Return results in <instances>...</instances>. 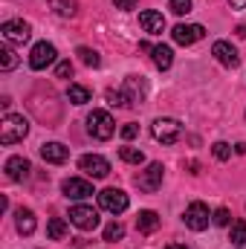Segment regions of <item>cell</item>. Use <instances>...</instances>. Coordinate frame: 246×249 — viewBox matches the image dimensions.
<instances>
[{"label":"cell","mask_w":246,"mask_h":249,"mask_svg":"<svg viewBox=\"0 0 246 249\" xmlns=\"http://www.w3.org/2000/svg\"><path fill=\"white\" fill-rule=\"evenodd\" d=\"M145 96H148V84L142 75H127L122 90H107V99L116 107H136L145 102Z\"/></svg>","instance_id":"6da1fadb"},{"label":"cell","mask_w":246,"mask_h":249,"mask_svg":"<svg viewBox=\"0 0 246 249\" xmlns=\"http://www.w3.org/2000/svg\"><path fill=\"white\" fill-rule=\"evenodd\" d=\"M26 133H29V122L23 116H18V113L3 116V122H0V142L3 145H15V142L26 139Z\"/></svg>","instance_id":"7a4b0ae2"},{"label":"cell","mask_w":246,"mask_h":249,"mask_svg":"<svg viewBox=\"0 0 246 249\" xmlns=\"http://www.w3.org/2000/svg\"><path fill=\"white\" fill-rule=\"evenodd\" d=\"M87 130H90L93 139H110L116 133V122L107 110H93L87 116Z\"/></svg>","instance_id":"3957f363"},{"label":"cell","mask_w":246,"mask_h":249,"mask_svg":"<svg viewBox=\"0 0 246 249\" xmlns=\"http://www.w3.org/2000/svg\"><path fill=\"white\" fill-rule=\"evenodd\" d=\"M151 133H154L157 142H162V145H174V142L183 136V124L177 122V119H165V116H159L157 122L151 124Z\"/></svg>","instance_id":"277c9868"},{"label":"cell","mask_w":246,"mask_h":249,"mask_svg":"<svg viewBox=\"0 0 246 249\" xmlns=\"http://www.w3.org/2000/svg\"><path fill=\"white\" fill-rule=\"evenodd\" d=\"M209 220H211V214H209V206L206 203H191V206H185L183 212V223L191 229V232H203V229H209Z\"/></svg>","instance_id":"5b68a950"},{"label":"cell","mask_w":246,"mask_h":249,"mask_svg":"<svg viewBox=\"0 0 246 249\" xmlns=\"http://www.w3.org/2000/svg\"><path fill=\"white\" fill-rule=\"evenodd\" d=\"M162 174H165V168H162V162H151L145 171H139L136 174V188L139 191H145V194H154L157 188L162 186Z\"/></svg>","instance_id":"8992f818"},{"label":"cell","mask_w":246,"mask_h":249,"mask_svg":"<svg viewBox=\"0 0 246 249\" xmlns=\"http://www.w3.org/2000/svg\"><path fill=\"white\" fill-rule=\"evenodd\" d=\"M99 206L110 214H122L130 206V200H127V194L122 188H105V191H99Z\"/></svg>","instance_id":"52a82bcc"},{"label":"cell","mask_w":246,"mask_h":249,"mask_svg":"<svg viewBox=\"0 0 246 249\" xmlns=\"http://www.w3.org/2000/svg\"><path fill=\"white\" fill-rule=\"evenodd\" d=\"M0 35H3L6 44H26L32 38V26L26 20H6L0 26Z\"/></svg>","instance_id":"ba28073f"},{"label":"cell","mask_w":246,"mask_h":249,"mask_svg":"<svg viewBox=\"0 0 246 249\" xmlns=\"http://www.w3.org/2000/svg\"><path fill=\"white\" fill-rule=\"evenodd\" d=\"M70 223L78 226L81 232H93L99 226V212L93 206H72L70 209Z\"/></svg>","instance_id":"9c48e42d"},{"label":"cell","mask_w":246,"mask_h":249,"mask_svg":"<svg viewBox=\"0 0 246 249\" xmlns=\"http://www.w3.org/2000/svg\"><path fill=\"white\" fill-rule=\"evenodd\" d=\"M55 61H58V50L53 44H47V41L35 44L32 53H29V67L32 70H47L50 64H55Z\"/></svg>","instance_id":"30bf717a"},{"label":"cell","mask_w":246,"mask_h":249,"mask_svg":"<svg viewBox=\"0 0 246 249\" xmlns=\"http://www.w3.org/2000/svg\"><path fill=\"white\" fill-rule=\"evenodd\" d=\"M78 168H81L87 177H93V180H102V177L110 174V162H107L105 157H99V154H84V157L78 160Z\"/></svg>","instance_id":"8fae6325"},{"label":"cell","mask_w":246,"mask_h":249,"mask_svg":"<svg viewBox=\"0 0 246 249\" xmlns=\"http://www.w3.org/2000/svg\"><path fill=\"white\" fill-rule=\"evenodd\" d=\"M171 38H174L180 47H191V44H197V41L206 38V29H203L200 23H177V26L171 29Z\"/></svg>","instance_id":"7c38bea8"},{"label":"cell","mask_w":246,"mask_h":249,"mask_svg":"<svg viewBox=\"0 0 246 249\" xmlns=\"http://www.w3.org/2000/svg\"><path fill=\"white\" fill-rule=\"evenodd\" d=\"M61 191H64V197H70V200H87L93 194V183L81 180V177H70V180L61 183Z\"/></svg>","instance_id":"4fadbf2b"},{"label":"cell","mask_w":246,"mask_h":249,"mask_svg":"<svg viewBox=\"0 0 246 249\" xmlns=\"http://www.w3.org/2000/svg\"><path fill=\"white\" fill-rule=\"evenodd\" d=\"M211 55H214L217 61L223 64V67H229V70H235V67L241 64V55H238V50H235L229 41H214V47H211Z\"/></svg>","instance_id":"5bb4252c"},{"label":"cell","mask_w":246,"mask_h":249,"mask_svg":"<svg viewBox=\"0 0 246 249\" xmlns=\"http://www.w3.org/2000/svg\"><path fill=\"white\" fill-rule=\"evenodd\" d=\"M139 26H142L148 35H162V32H165V18H162V12L145 9V12H139Z\"/></svg>","instance_id":"9a60e30c"},{"label":"cell","mask_w":246,"mask_h":249,"mask_svg":"<svg viewBox=\"0 0 246 249\" xmlns=\"http://www.w3.org/2000/svg\"><path fill=\"white\" fill-rule=\"evenodd\" d=\"M41 157H44V162H50V165H64V162L70 160V148L61 145V142H44V145H41Z\"/></svg>","instance_id":"2e32d148"},{"label":"cell","mask_w":246,"mask_h":249,"mask_svg":"<svg viewBox=\"0 0 246 249\" xmlns=\"http://www.w3.org/2000/svg\"><path fill=\"white\" fill-rule=\"evenodd\" d=\"M29 171H32V165H29L26 157H9V160H6V177H9V180L23 183V180L29 177Z\"/></svg>","instance_id":"e0dca14e"},{"label":"cell","mask_w":246,"mask_h":249,"mask_svg":"<svg viewBox=\"0 0 246 249\" xmlns=\"http://www.w3.org/2000/svg\"><path fill=\"white\" fill-rule=\"evenodd\" d=\"M136 229H139L142 235H154V232L159 229V214H157L154 209H142V212L136 214Z\"/></svg>","instance_id":"ac0fdd59"},{"label":"cell","mask_w":246,"mask_h":249,"mask_svg":"<svg viewBox=\"0 0 246 249\" xmlns=\"http://www.w3.org/2000/svg\"><path fill=\"white\" fill-rule=\"evenodd\" d=\"M15 226H18V232H20V235H32V232H35V226H38V223H35V212L20 206V209L15 212Z\"/></svg>","instance_id":"d6986e66"},{"label":"cell","mask_w":246,"mask_h":249,"mask_svg":"<svg viewBox=\"0 0 246 249\" xmlns=\"http://www.w3.org/2000/svg\"><path fill=\"white\" fill-rule=\"evenodd\" d=\"M151 58L157 64V70H168V67L174 64V53H171V47L157 44V47H151Z\"/></svg>","instance_id":"ffe728a7"},{"label":"cell","mask_w":246,"mask_h":249,"mask_svg":"<svg viewBox=\"0 0 246 249\" xmlns=\"http://www.w3.org/2000/svg\"><path fill=\"white\" fill-rule=\"evenodd\" d=\"M50 9L61 18H75L78 12V0H50Z\"/></svg>","instance_id":"44dd1931"},{"label":"cell","mask_w":246,"mask_h":249,"mask_svg":"<svg viewBox=\"0 0 246 249\" xmlns=\"http://www.w3.org/2000/svg\"><path fill=\"white\" fill-rule=\"evenodd\" d=\"M67 99H70L72 105H87V102H90V90H87L84 84H70V87H67Z\"/></svg>","instance_id":"7402d4cb"},{"label":"cell","mask_w":246,"mask_h":249,"mask_svg":"<svg viewBox=\"0 0 246 249\" xmlns=\"http://www.w3.org/2000/svg\"><path fill=\"white\" fill-rule=\"evenodd\" d=\"M67 223H64L61 217H53L50 223H47V235H50V241H64L67 238Z\"/></svg>","instance_id":"603a6c76"},{"label":"cell","mask_w":246,"mask_h":249,"mask_svg":"<svg viewBox=\"0 0 246 249\" xmlns=\"http://www.w3.org/2000/svg\"><path fill=\"white\" fill-rule=\"evenodd\" d=\"M119 157H122V162H127V165H142L145 162V154L139 148H130V145L119 148Z\"/></svg>","instance_id":"cb8c5ba5"},{"label":"cell","mask_w":246,"mask_h":249,"mask_svg":"<svg viewBox=\"0 0 246 249\" xmlns=\"http://www.w3.org/2000/svg\"><path fill=\"white\" fill-rule=\"evenodd\" d=\"M229 241H232L235 247H244L246 244V220H235V223H232V229H229Z\"/></svg>","instance_id":"d4e9b609"},{"label":"cell","mask_w":246,"mask_h":249,"mask_svg":"<svg viewBox=\"0 0 246 249\" xmlns=\"http://www.w3.org/2000/svg\"><path fill=\"white\" fill-rule=\"evenodd\" d=\"M15 67H18V55H15V50H12V47H0V70L9 72V70H15Z\"/></svg>","instance_id":"484cf974"},{"label":"cell","mask_w":246,"mask_h":249,"mask_svg":"<svg viewBox=\"0 0 246 249\" xmlns=\"http://www.w3.org/2000/svg\"><path fill=\"white\" fill-rule=\"evenodd\" d=\"M75 55L81 58V64H87V67H99V64H102L99 53H96V50H90V47H78V50H75Z\"/></svg>","instance_id":"4316f807"},{"label":"cell","mask_w":246,"mask_h":249,"mask_svg":"<svg viewBox=\"0 0 246 249\" xmlns=\"http://www.w3.org/2000/svg\"><path fill=\"white\" fill-rule=\"evenodd\" d=\"M122 238H124L122 223H107V226H105V241H107V244H116V241H122Z\"/></svg>","instance_id":"83f0119b"},{"label":"cell","mask_w":246,"mask_h":249,"mask_svg":"<svg viewBox=\"0 0 246 249\" xmlns=\"http://www.w3.org/2000/svg\"><path fill=\"white\" fill-rule=\"evenodd\" d=\"M211 154H214V160H220V162H226V160L232 157V148H229L226 142H214V145H211Z\"/></svg>","instance_id":"f1b7e54d"},{"label":"cell","mask_w":246,"mask_h":249,"mask_svg":"<svg viewBox=\"0 0 246 249\" xmlns=\"http://www.w3.org/2000/svg\"><path fill=\"white\" fill-rule=\"evenodd\" d=\"M168 6H171L174 15H188V12H191V0H171Z\"/></svg>","instance_id":"f546056e"},{"label":"cell","mask_w":246,"mask_h":249,"mask_svg":"<svg viewBox=\"0 0 246 249\" xmlns=\"http://www.w3.org/2000/svg\"><path fill=\"white\" fill-rule=\"evenodd\" d=\"M211 220H214L217 226H229V223H232V214H229V209H217V212L211 214Z\"/></svg>","instance_id":"4dcf8cb0"},{"label":"cell","mask_w":246,"mask_h":249,"mask_svg":"<svg viewBox=\"0 0 246 249\" xmlns=\"http://www.w3.org/2000/svg\"><path fill=\"white\" fill-rule=\"evenodd\" d=\"M55 78H72V64L58 61V67H55Z\"/></svg>","instance_id":"1f68e13d"},{"label":"cell","mask_w":246,"mask_h":249,"mask_svg":"<svg viewBox=\"0 0 246 249\" xmlns=\"http://www.w3.org/2000/svg\"><path fill=\"white\" fill-rule=\"evenodd\" d=\"M119 133H122V139H136V136H139V124L127 122V124L122 127V130H119Z\"/></svg>","instance_id":"d6a6232c"},{"label":"cell","mask_w":246,"mask_h":249,"mask_svg":"<svg viewBox=\"0 0 246 249\" xmlns=\"http://www.w3.org/2000/svg\"><path fill=\"white\" fill-rule=\"evenodd\" d=\"M113 3H116V9H133L139 0H113Z\"/></svg>","instance_id":"836d02e7"},{"label":"cell","mask_w":246,"mask_h":249,"mask_svg":"<svg viewBox=\"0 0 246 249\" xmlns=\"http://www.w3.org/2000/svg\"><path fill=\"white\" fill-rule=\"evenodd\" d=\"M232 3V9H246V0H229Z\"/></svg>","instance_id":"e575fe53"},{"label":"cell","mask_w":246,"mask_h":249,"mask_svg":"<svg viewBox=\"0 0 246 249\" xmlns=\"http://www.w3.org/2000/svg\"><path fill=\"white\" fill-rule=\"evenodd\" d=\"M165 249H191V247H185V244H168Z\"/></svg>","instance_id":"d590c367"},{"label":"cell","mask_w":246,"mask_h":249,"mask_svg":"<svg viewBox=\"0 0 246 249\" xmlns=\"http://www.w3.org/2000/svg\"><path fill=\"white\" fill-rule=\"evenodd\" d=\"M235 249H238V247H235Z\"/></svg>","instance_id":"8d00e7d4"}]
</instances>
